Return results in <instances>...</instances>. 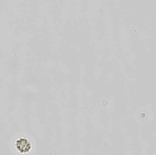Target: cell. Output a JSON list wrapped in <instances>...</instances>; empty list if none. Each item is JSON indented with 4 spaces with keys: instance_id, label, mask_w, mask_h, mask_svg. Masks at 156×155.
Returning a JSON list of instances; mask_svg holds the SVG:
<instances>
[{
    "instance_id": "1",
    "label": "cell",
    "mask_w": 156,
    "mask_h": 155,
    "mask_svg": "<svg viewBox=\"0 0 156 155\" xmlns=\"http://www.w3.org/2000/svg\"><path fill=\"white\" fill-rule=\"evenodd\" d=\"M16 147L21 152H27L31 148V144L27 140L21 138L17 141Z\"/></svg>"
}]
</instances>
